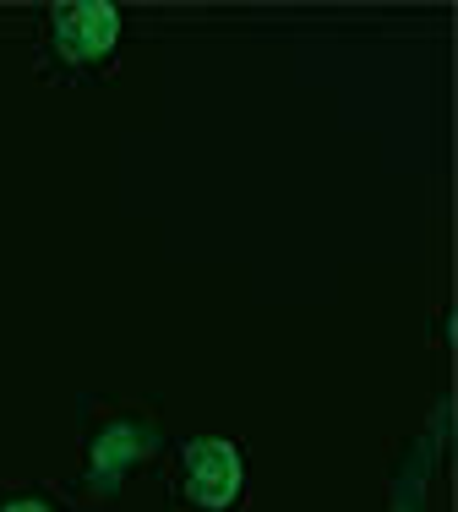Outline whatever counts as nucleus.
Listing matches in <instances>:
<instances>
[{
  "instance_id": "nucleus-1",
  "label": "nucleus",
  "mask_w": 458,
  "mask_h": 512,
  "mask_svg": "<svg viewBox=\"0 0 458 512\" xmlns=\"http://www.w3.org/2000/svg\"><path fill=\"white\" fill-rule=\"evenodd\" d=\"M240 496V453L219 436L186 447V502L202 512H224Z\"/></svg>"
},
{
  "instance_id": "nucleus-2",
  "label": "nucleus",
  "mask_w": 458,
  "mask_h": 512,
  "mask_svg": "<svg viewBox=\"0 0 458 512\" xmlns=\"http://www.w3.org/2000/svg\"><path fill=\"white\" fill-rule=\"evenodd\" d=\"M159 447V431L153 425H137V420H110L104 431H93L88 442V485L99 491H115L142 458Z\"/></svg>"
},
{
  "instance_id": "nucleus-3",
  "label": "nucleus",
  "mask_w": 458,
  "mask_h": 512,
  "mask_svg": "<svg viewBox=\"0 0 458 512\" xmlns=\"http://www.w3.org/2000/svg\"><path fill=\"white\" fill-rule=\"evenodd\" d=\"M115 33H120V17H115V6H104V0H77V6L55 11V50L66 55L71 66L99 60L115 44Z\"/></svg>"
},
{
  "instance_id": "nucleus-4",
  "label": "nucleus",
  "mask_w": 458,
  "mask_h": 512,
  "mask_svg": "<svg viewBox=\"0 0 458 512\" xmlns=\"http://www.w3.org/2000/svg\"><path fill=\"white\" fill-rule=\"evenodd\" d=\"M0 512H50V507H44V502H6Z\"/></svg>"
}]
</instances>
